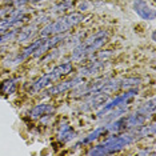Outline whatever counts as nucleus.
<instances>
[{"instance_id":"f257e3e1","label":"nucleus","mask_w":156,"mask_h":156,"mask_svg":"<svg viewBox=\"0 0 156 156\" xmlns=\"http://www.w3.org/2000/svg\"><path fill=\"white\" fill-rule=\"evenodd\" d=\"M108 39V34L104 32V31H100V32L95 34L94 36H91L84 44H80L79 47H76L72 52V59L73 60H80L83 59L84 56H87L91 52L96 51L98 48H100L103 44L107 41Z\"/></svg>"},{"instance_id":"f03ea898","label":"nucleus","mask_w":156,"mask_h":156,"mask_svg":"<svg viewBox=\"0 0 156 156\" xmlns=\"http://www.w3.org/2000/svg\"><path fill=\"white\" fill-rule=\"evenodd\" d=\"M83 20V16L80 13H71L68 16H64V17H60L59 20H56L55 23L49 24L41 31V36L45 37V36H52L55 34H62V32H66L68 31L71 27L76 26L77 23H80Z\"/></svg>"},{"instance_id":"7ed1b4c3","label":"nucleus","mask_w":156,"mask_h":156,"mask_svg":"<svg viewBox=\"0 0 156 156\" xmlns=\"http://www.w3.org/2000/svg\"><path fill=\"white\" fill-rule=\"evenodd\" d=\"M135 140L132 135H120V136H111L103 143V148L107 151V154H112V152L120 151L126 145L131 144Z\"/></svg>"},{"instance_id":"20e7f679","label":"nucleus","mask_w":156,"mask_h":156,"mask_svg":"<svg viewBox=\"0 0 156 156\" xmlns=\"http://www.w3.org/2000/svg\"><path fill=\"white\" fill-rule=\"evenodd\" d=\"M135 95H137V90L136 88H132L131 91L128 92H126V94H123V95H120V96H118L116 99H113V100H111L109 103H107V105H104L100 111H99L98 113V116H101L104 115L105 112H108V111H111L112 108H116V107H119V105H123V104H126L127 101L129 100V99H132Z\"/></svg>"},{"instance_id":"39448f33","label":"nucleus","mask_w":156,"mask_h":156,"mask_svg":"<svg viewBox=\"0 0 156 156\" xmlns=\"http://www.w3.org/2000/svg\"><path fill=\"white\" fill-rule=\"evenodd\" d=\"M133 9L141 19L145 20L155 19V9L145 0H133Z\"/></svg>"},{"instance_id":"423d86ee","label":"nucleus","mask_w":156,"mask_h":156,"mask_svg":"<svg viewBox=\"0 0 156 156\" xmlns=\"http://www.w3.org/2000/svg\"><path fill=\"white\" fill-rule=\"evenodd\" d=\"M81 81H83V79H81L80 76H79V77H75V79H72V80L64 81V83H60V84H58V86L49 88V90L45 91V94H47V95H58V94H63V92L68 91L69 88H72V87H75V86H79Z\"/></svg>"},{"instance_id":"0eeeda50","label":"nucleus","mask_w":156,"mask_h":156,"mask_svg":"<svg viewBox=\"0 0 156 156\" xmlns=\"http://www.w3.org/2000/svg\"><path fill=\"white\" fill-rule=\"evenodd\" d=\"M23 20H24V16L23 15L13 16V17H9V19L0 20V34L8 32V30H12L13 27H17L19 24H22Z\"/></svg>"},{"instance_id":"6e6552de","label":"nucleus","mask_w":156,"mask_h":156,"mask_svg":"<svg viewBox=\"0 0 156 156\" xmlns=\"http://www.w3.org/2000/svg\"><path fill=\"white\" fill-rule=\"evenodd\" d=\"M55 112V108L49 104H39L36 105L32 111H31V118L37 119L41 118V116H49L51 113Z\"/></svg>"},{"instance_id":"1a4fd4ad","label":"nucleus","mask_w":156,"mask_h":156,"mask_svg":"<svg viewBox=\"0 0 156 156\" xmlns=\"http://www.w3.org/2000/svg\"><path fill=\"white\" fill-rule=\"evenodd\" d=\"M71 71H72V64H71V63H64V64H62V66L55 67V68L52 69V72H49V73H51L52 79H54V80H58V79H60L62 76L68 75Z\"/></svg>"},{"instance_id":"9d476101","label":"nucleus","mask_w":156,"mask_h":156,"mask_svg":"<svg viewBox=\"0 0 156 156\" xmlns=\"http://www.w3.org/2000/svg\"><path fill=\"white\" fill-rule=\"evenodd\" d=\"M145 119H147V116L144 113H141V112L133 113V115H131L126 119V126L127 127H140V126H143Z\"/></svg>"},{"instance_id":"9b49d317","label":"nucleus","mask_w":156,"mask_h":156,"mask_svg":"<svg viewBox=\"0 0 156 156\" xmlns=\"http://www.w3.org/2000/svg\"><path fill=\"white\" fill-rule=\"evenodd\" d=\"M73 137H75L73 129L71 128L68 124H63V127L60 128V132H59V140L63 141V143H67V141L72 140Z\"/></svg>"},{"instance_id":"f8f14e48","label":"nucleus","mask_w":156,"mask_h":156,"mask_svg":"<svg viewBox=\"0 0 156 156\" xmlns=\"http://www.w3.org/2000/svg\"><path fill=\"white\" fill-rule=\"evenodd\" d=\"M51 81H54V79H52V76H51V73H48V75H44L43 77H40L37 81H35V83H34L32 92H37V91L43 90V88H45L47 86L51 84Z\"/></svg>"},{"instance_id":"ddd939ff","label":"nucleus","mask_w":156,"mask_h":156,"mask_svg":"<svg viewBox=\"0 0 156 156\" xmlns=\"http://www.w3.org/2000/svg\"><path fill=\"white\" fill-rule=\"evenodd\" d=\"M107 100V96H104V94H96L94 95V99H91V101L86 103L84 107H81L83 109H91V108H95L100 104H104V101Z\"/></svg>"},{"instance_id":"4468645a","label":"nucleus","mask_w":156,"mask_h":156,"mask_svg":"<svg viewBox=\"0 0 156 156\" xmlns=\"http://www.w3.org/2000/svg\"><path fill=\"white\" fill-rule=\"evenodd\" d=\"M16 79H9V80H5L4 83L2 84V87H0V91L3 92V94H7V95H11L13 91H15L16 88Z\"/></svg>"},{"instance_id":"2eb2a0df","label":"nucleus","mask_w":156,"mask_h":156,"mask_svg":"<svg viewBox=\"0 0 156 156\" xmlns=\"http://www.w3.org/2000/svg\"><path fill=\"white\" fill-rule=\"evenodd\" d=\"M105 132H108V131H107V128H105V127H101V128H98V129H95L94 132H91V133L88 135L87 137H84V139L81 140L80 143H90V141L95 140V139H98V137L100 136V135L105 133Z\"/></svg>"},{"instance_id":"dca6fc26","label":"nucleus","mask_w":156,"mask_h":156,"mask_svg":"<svg viewBox=\"0 0 156 156\" xmlns=\"http://www.w3.org/2000/svg\"><path fill=\"white\" fill-rule=\"evenodd\" d=\"M36 32V30H35V27H28V28H24L22 30V32L17 35V40L19 41H24V40H28L32 35Z\"/></svg>"},{"instance_id":"f3484780","label":"nucleus","mask_w":156,"mask_h":156,"mask_svg":"<svg viewBox=\"0 0 156 156\" xmlns=\"http://www.w3.org/2000/svg\"><path fill=\"white\" fill-rule=\"evenodd\" d=\"M139 112L144 113V115H154L155 112V99H152L148 103H145V104L139 109Z\"/></svg>"},{"instance_id":"a211bd4d","label":"nucleus","mask_w":156,"mask_h":156,"mask_svg":"<svg viewBox=\"0 0 156 156\" xmlns=\"http://www.w3.org/2000/svg\"><path fill=\"white\" fill-rule=\"evenodd\" d=\"M101 66H103V63L95 62V63H92L90 67H87V68L81 69V71H80V75H90V73H94V72H96V71L100 68Z\"/></svg>"},{"instance_id":"6ab92c4d","label":"nucleus","mask_w":156,"mask_h":156,"mask_svg":"<svg viewBox=\"0 0 156 156\" xmlns=\"http://www.w3.org/2000/svg\"><path fill=\"white\" fill-rule=\"evenodd\" d=\"M139 135L140 136H155V124L141 127L139 131Z\"/></svg>"},{"instance_id":"aec40b11","label":"nucleus","mask_w":156,"mask_h":156,"mask_svg":"<svg viewBox=\"0 0 156 156\" xmlns=\"http://www.w3.org/2000/svg\"><path fill=\"white\" fill-rule=\"evenodd\" d=\"M16 35V31H11V32H5V34H2L0 35V44H4V43H8L9 40H12Z\"/></svg>"},{"instance_id":"412c9836","label":"nucleus","mask_w":156,"mask_h":156,"mask_svg":"<svg viewBox=\"0 0 156 156\" xmlns=\"http://www.w3.org/2000/svg\"><path fill=\"white\" fill-rule=\"evenodd\" d=\"M140 83V79H126L123 80V83H120V87H131V86H137V84Z\"/></svg>"},{"instance_id":"4be33fe9","label":"nucleus","mask_w":156,"mask_h":156,"mask_svg":"<svg viewBox=\"0 0 156 156\" xmlns=\"http://www.w3.org/2000/svg\"><path fill=\"white\" fill-rule=\"evenodd\" d=\"M90 7H91V3L88 2V0H84V2H81V3H80L77 8H79L80 11H86V9H88Z\"/></svg>"},{"instance_id":"5701e85b","label":"nucleus","mask_w":156,"mask_h":156,"mask_svg":"<svg viewBox=\"0 0 156 156\" xmlns=\"http://www.w3.org/2000/svg\"><path fill=\"white\" fill-rule=\"evenodd\" d=\"M150 154H152V152H150V151H141V152H139V155H150Z\"/></svg>"}]
</instances>
